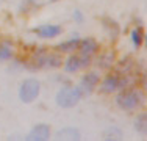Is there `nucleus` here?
Instances as JSON below:
<instances>
[{
    "label": "nucleus",
    "mask_w": 147,
    "mask_h": 141,
    "mask_svg": "<svg viewBox=\"0 0 147 141\" xmlns=\"http://www.w3.org/2000/svg\"><path fill=\"white\" fill-rule=\"evenodd\" d=\"M116 104L125 111L136 110L141 104H144V93L136 88H124L116 96Z\"/></svg>",
    "instance_id": "obj_1"
},
{
    "label": "nucleus",
    "mask_w": 147,
    "mask_h": 141,
    "mask_svg": "<svg viewBox=\"0 0 147 141\" xmlns=\"http://www.w3.org/2000/svg\"><path fill=\"white\" fill-rule=\"evenodd\" d=\"M82 89L77 86H69V88H63L61 91L57 94V104L61 108H72L82 99Z\"/></svg>",
    "instance_id": "obj_2"
},
{
    "label": "nucleus",
    "mask_w": 147,
    "mask_h": 141,
    "mask_svg": "<svg viewBox=\"0 0 147 141\" xmlns=\"http://www.w3.org/2000/svg\"><path fill=\"white\" fill-rule=\"evenodd\" d=\"M41 85L36 79H27L19 88V99L24 104H30L39 96Z\"/></svg>",
    "instance_id": "obj_3"
},
{
    "label": "nucleus",
    "mask_w": 147,
    "mask_h": 141,
    "mask_svg": "<svg viewBox=\"0 0 147 141\" xmlns=\"http://www.w3.org/2000/svg\"><path fill=\"white\" fill-rule=\"evenodd\" d=\"M100 82V75L99 72H88L86 75H83L82 82H80V89L82 93H92V89L97 86V83Z\"/></svg>",
    "instance_id": "obj_4"
},
{
    "label": "nucleus",
    "mask_w": 147,
    "mask_h": 141,
    "mask_svg": "<svg viewBox=\"0 0 147 141\" xmlns=\"http://www.w3.org/2000/svg\"><path fill=\"white\" fill-rule=\"evenodd\" d=\"M50 136V127L47 124H39L36 127H33V130L27 135V140L30 141H45Z\"/></svg>",
    "instance_id": "obj_5"
},
{
    "label": "nucleus",
    "mask_w": 147,
    "mask_h": 141,
    "mask_svg": "<svg viewBox=\"0 0 147 141\" xmlns=\"http://www.w3.org/2000/svg\"><path fill=\"white\" fill-rule=\"evenodd\" d=\"M33 31L39 38H55L58 35H61L63 30L59 25H41V27H36Z\"/></svg>",
    "instance_id": "obj_6"
},
{
    "label": "nucleus",
    "mask_w": 147,
    "mask_h": 141,
    "mask_svg": "<svg viewBox=\"0 0 147 141\" xmlns=\"http://www.w3.org/2000/svg\"><path fill=\"white\" fill-rule=\"evenodd\" d=\"M78 49L80 52H82V55H92L96 54L97 50H99V44H97V41L94 39V38H85L83 41H80L78 44Z\"/></svg>",
    "instance_id": "obj_7"
},
{
    "label": "nucleus",
    "mask_w": 147,
    "mask_h": 141,
    "mask_svg": "<svg viewBox=\"0 0 147 141\" xmlns=\"http://www.w3.org/2000/svg\"><path fill=\"white\" fill-rule=\"evenodd\" d=\"M57 140H71V141H77L80 140V132L74 127H66V129H61L57 132L55 135Z\"/></svg>",
    "instance_id": "obj_8"
},
{
    "label": "nucleus",
    "mask_w": 147,
    "mask_h": 141,
    "mask_svg": "<svg viewBox=\"0 0 147 141\" xmlns=\"http://www.w3.org/2000/svg\"><path fill=\"white\" fill-rule=\"evenodd\" d=\"M78 44H80L78 36H74V38H71V39L61 42L57 49L59 52H63V54H64V52H66V54H72V52H75L77 49H78Z\"/></svg>",
    "instance_id": "obj_9"
},
{
    "label": "nucleus",
    "mask_w": 147,
    "mask_h": 141,
    "mask_svg": "<svg viewBox=\"0 0 147 141\" xmlns=\"http://www.w3.org/2000/svg\"><path fill=\"white\" fill-rule=\"evenodd\" d=\"M82 58H80V55H72L69 56L67 60L64 61V70L66 72H77L78 69H82Z\"/></svg>",
    "instance_id": "obj_10"
},
{
    "label": "nucleus",
    "mask_w": 147,
    "mask_h": 141,
    "mask_svg": "<svg viewBox=\"0 0 147 141\" xmlns=\"http://www.w3.org/2000/svg\"><path fill=\"white\" fill-rule=\"evenodd\" d=\"M135 130L139 133V135L146 136L147 133V115L146 113H139L135 119Z\"/></svg>",
    "instance_id": "obj_11"
},
{
    "label": "nucleus",
    "mask_w": 147,
    "mask_h": 141,
    "mask_svg": "<svg viewBox=\"0 0 147 141\" xmlns=\"http://www.w3.org/2000/svg\"><path fill=\"white\" fill-rule=\"evenodd\" d=\"M97 64H99V68H102V69L113 68L114 66V54H111V52L102 54L99 56V60H97Z\"/></svg>",
    "instance_id": "obj_12"
},
{
    "label": "nucleus",
    "mask_w": 147,
    "mask_h": 141,
    "mask_svg": "<svg viewBox=\"0 0 147 141\" xmlns=\"http://www.w3.org/2000/svg\"><path fill=\"white\" fill-rule=\"evenodd\" d=\"M102 136H103V140H107V141H114V140L117 141V140H122V132L117 127H108V129L102 133Z\"/></svg>",
    "instance_id": "obj_13"
},
{
    "label": "nucleus",
    "mask_w": 147,
    "mask_h": 141,
    "mask_svg": "<svg viewBox=\"0 0 147 141\" xmlns=\"http://www.w3.org/2000/svg\"><path fill=\"white\" fill-rule=\"evenodd\" d=\"M13 56V45L9 42H0V61H6Z\"/></svg>",
    "instance_id": "obj_14"
},
{
    "label": "nucleus",
    "mask_w": 147,
    "mask_h": 141,
    "mask_svg": "<svg viewBox=\"0 0 147 141\" xmlns=\"http://www.w3.org/2000/svg\"><path fill=\"white\" fill-rule=\"evenodd\" d=\"M63 58L58 54H47V60H45V66H50V68H58L61 66Z\"/></svg>",
    "instance_id": "obj_15"
},
{
    "label": "nucleus",
    "mask_w": 147,
    "mask_h": 141,
    "mask_svg": "<svg viewBox=\"0 0 147 141\" xmlns=\"http://www.w3.org/2000/svg\"><path fill=\"white\" fill-rule=\"evenodd\" d=\"M131 42L135 47H141L142 44V31L141 28H135V30L131 31Z\"/></svg>",
    "instance_id": "obj_16"
},
{
    "label": "nucleus",
    "mask_w": 147,
    "mask_h": 141,
    "mask_svg": "<svg viewBox=\"0 0 147 141\" xmlns=\"http://www.w3.org/2000/svg\"><path fill=\"white\" fill-rule=\"evenodd\" d=\"M74 19H75V20H78V22H82V20H83L82 13H80V11H77V9H75V11H74Z\"/></svg>",
    "instance_id": "obj_17"
}]
</instances>
